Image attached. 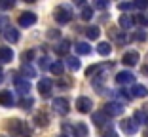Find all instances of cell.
<instances>
[{
  "mask_svg": "<svg viewBox=\"0 0 148 137\" xmlns=\"http://www.w3.org/2000/svg\"><path fill=\"white\" fill-rule=\"evenodd\" d=\"M8 128H10V131H12L15 137H31L29 129L25 128V124H23L21 120H10Z\"/></svg>",
  "mask_w": 148,
  "mask_h": 137,
  "instance_id": "cell-1",
  "label": "cell"
},
{
  "mask_svg": "<svg viewBox=\"0 0 148 137\" xmlns=\"http://www.w3.org/2000/svg\"><path fill=\"white\" fill-rule=\"evenodd\" d=\"M123 111H125V109H123V105L120 101H108L105 105V112L108 116H122Z\"/></svg>",
  "mask_w": 148,
  "mask_h": 137,
  "instance_id": "cell-2",
  "label": "cell"
},
{
  "mask_svg": "<svg viewBox=\"0 0 148 137\" xmlns=\"http://www.w3.org/2000/svg\"><path fill=\"white\" fill-rule=\"evenodd\" d=\"M70 19H72V12H70L69 8H65V6H59V8L55 10V21H57V23L65 25V23H69Z\"/></svg>",
  "mask_w": 148,
  "mask_h": 137,
  "instance_id": "cell-3",
  "label": "cell"
},
{
  "mask_svg": "<svg viewBox=\"0 0 148 137\" xmlns=\"http://www.w3.org/2000/svg\"><path fill=\"white\" fill-rule=\"evenodd\" d=\"M51 107H53V111L57 112V114H66L69 112V99H65V97H55L53 99V103H51Z\"/></svg>",
  "mask_w": 148,
  "mask_h": 137,
  "instance_id": "cell-4",
  "label": "cell"
},
{
  "mask_svg": "<svg viewBox=\"0 0 148 137\" xmlns=\"http://www.w3.org/2000/svg\"><path fill=\"white\" fill-rule=\"evenodd\" d=\"M116 82H118V84H122V86L133 84V82H135V74H133V72H129V71H122V72H118Z\"/></svg>",
  "mask_w": 148,
  "mask_h": 137,
  "instance_id": "cell-5",
  "label": "cell"
},
{
  "mask_svg": "<svg viewBox=\"0 0 148 137\" xmlns=\"http://www.w3.org/2000/svg\"><path fill=\"white\" fill-rule=\"evenodd\" d=\"M93 122H95L97 128H106L108 122H110V116L106 114L105 111L103 112H93Z\"/></svg>",
  "mask_w": 148,
  "mask_h": 137,
  "instance_id": "cell-6",
  "label": "cell"
},
{
  "mask_svg": "<svg viewBox=\"0 0 148 137\" xmlns=\"http://www.w3.org/2000/svg\"><path fill=\"white\" fill-rule=\"evenodd\" d=\"M76 107H78L80 112H91V107H93V101L89 97H78L76 99Z\"/></svg>",
  "mask_w": 148,
  "mask_h": 137,
  "instance_id": "cell-7",
  "label": "cell"
},
{
  "mask_svg": "<svg viewBox=\"0 0 148 137\" xmlns=\"http://www.w3.org/2000/svg\"><path fill=\"white\" fill-rule=\"evenodd\" d=\"M13 84L17 88V92L21 95H27V93L31 92V82L29 80H23V78H13Z\"/></svg>",
  "mask_w": 148,
  "mask_h": 137,
  "instance_id": "cell-8",
  "label": "cell"
},
{
  "mask_svg": "<svg viewBox=\"0 0 148 137\" xmlns=\"http://www.w3.org/2000/svg\"><path fill=\"white\" fill-rule=\"evenodd\" d=\"M120 126H122L123 133H127V135H133V133H137V129H139L135 120H123V122H120Z\"/></svg>",
  "mask_w": 148,
  "mask_h": 137,
  "instance_id": "cell-9",
  "label": "cell"
},
{
  "mask_svg": "<svg viewBox=\"0 0 148 137\" xmlns=\"http://www.w3.org/2000/svg\"><path fill=\"white\" fill-rule=\"evenodd\" d=\"M34 23H36V15H34V13L25 12V13L19 15V25H21V27H31V25H34Z\"/></svg>",
  "mask_w": 148,
  "mask_h": 137,
  "instance_id": "cell-10",
  "label": "cell"
},
{
  "mask_svg": "<svg viewBox=\"0 0 148 137\" xmlns=\"http://www.w3.org/2000/svg\"><path fill=\"white\" fill-rule=\"evenodd\" d=\"M122 61H123V65H127V67H135L137 63H139V53L131 50V52H127L125 55H123Z\"/></svg>",
  "mask_w": 148,
  "mask_h": 137,
  "instance_id": "cell-11",
  "label": "cell"
},
{
  "mask_svg": "<svg viewBox=\"0 0 148 137\" xmlns=\"http://www.w3.org/2000/svg\"><path fill=\"white\" fill-rule=\"evenodd\" d=\"M51 88H53V82H51L49 78H42V80L38 82V92L42 93V95H49Z\"/></svg>",
  "mask_w": 148,
  "mask_h": 137,
  "instance_id": "cell-12",
  "label": "cell"
},
{
  "mask_svg": "<svg viewBox=\"0 0 148 137\" xmlns=\"http://www.w3.org/2000/svg\"><path fill=\"white\" fill-rule=\"evenodd\" d=\"M13 59V52L8 46H0V63H10Z\"/></svg>",
  "mask_w": 148,
  "mask_h": 137,
  "instance_id": "cell-13",
  "label": "cell"
},
{
  "mask_svg": "<svg viewBox=\"0 0 148 137\" xmlns=\"http://www.w3.org/2000/svg\"><path fill=\"white\" fill-rule=\"evenodd\" d=\"M4 38L8 40V42H12V44H15L19 40V31H15V29H12V27H6L4 29Z\"/></svg>",
  "mask_w": 148,
  "mask_h": 137,
  "instance_id": "cell-14",
  "label": "cell"
},
{
  "mask_svg": "<svg viewBox=\"0 0 148 137\" xmlns=\"http://www.w3.org/2000/svg\"><path fill=\"white\" fill-rule=\"evenodd\" d=\"M131 95H133V97H146V95H148L146 86H143V84H133V88H131Z\"/></svg>",
  "mask_w": 148,
  "mask_h": 137,
  "instance_id": "cell-15",
  "label": "cell"
},
{
  "mask_svg": "<svg viewBox=\"0 0 148 137\" xmlns=\"http://www.w3.org/2000/svg\"><path fill=\"white\" fill-rule=\"evenodd\" d=\"M135 25V19L131 17V15H120V27L125 29V31H131Z\"/></svg>",
  "mask_w": 148,
  "mask_h": 137,
  "instance_id": "cell-16",
  "label": "cell"
},
{
  "mask_svg": "<svg viewBox=\"0 0 148 137\" xmlns=\"http://www.w3.org/2000/svg\"><path fill=\"white\" fill-rule=\"evenodd\" d=\"M72 131H74V137H87L89 129H87V126L84 124V122H80V124H76L72 128Z\"/></svg>",
  "mask_w": 148,
  "mask_h": 137,
  "instance_id": "cell-17",
  "label": "cell"
},
{
  "mask_svg": "<svg viewBox=\"0 0 148 137\" xmlns=\"http://www.w3.org/2000/svg\"><path fill=\"white\" fill-rule=\"evenodd\" d=\"M0 105H2V107H12L13 105L12 92H0Z\"/></svg>",
  "mask_w": 148,
  "mask_h": 137,
  "instance_id": "cell-18",
  "label": "cell"
},
{
  "mask_svg": "<svg viewBox=\"0 0 148 137\" xmlns=\"http://www.w3.org/2000/svg\"><path fill=\"white\" fill-rule=\"evenodd\" d=\"M49 71H51L53 74L61 76L63 72H65V65H63L61 61H53V63H49Z\"/></svg>",
  "mask_w": 148,
  "mask_h": 137,
  "instance_id": "cell-19",
  "label": "cell"
},
{
  "mask_svg": "<svg viewBox=\"0 0 148 137\" xmlns=\"http://www.w3.org/2000/svg\"><path fill=\"white\" fill-rule=\"evenodd\" d=\"M110 52H112V46L108 42H99V46H97V53L99 55H110Z\"/></svg>",
  "mask_w": 148,
  "mask_h": 137,
  "instance_id": "cell-20",
  "label": "cell"
},
{
  "mask_svg": "<svg viewBox=\"0 0 148 137\" xmlns=\"http://www.w3.org/2000/svg\"><path fill=\"white\" fill-rule=\"evenodd\" d=\"M69 48H70L69 40H61V42L55 46V52L59 53V55H65V53H69Z\"/></svg>",
  "mask_w": 148,
  "mask_h": 137,
  "instance_id": "cell-21",
  "label": "cell"
},
{
  "mask_svg": "<svg viewBox=\"0 0 148 137\" xmlns=\"http://www.w3.org/2000/svg\"><path fill=\"white\" fill-rule=\"evenodd\" d=\"M74 48H76V52H78L80 55H87V53L91 52V46L87 44V42H78Z\"/></svg>",
  "mask_w": 148,
  "mask_h": 137,
  "instance_id": "cell-22",
  "label": "cell"
},
{
  "mask_svg": "<svg viewBox=\"0 0 148 137\" xmlns=\"http://www.w3.org/2000/svg\"><path fill=\"white\" fill-rule=\"evenodd\" d=\"M34 122H36L38 126H42V128H44V126H48V122H49V116L46 114V112H38V114L34 116Z\"/></svg>",
  "mask_w": 148,
  "mask_h": 137,
  "instance_id": "cell-23",
  "label": "cell"
},
{
  "mask_svg": "<svg viewBox=\"0 0 148 137\" xmlns=\"http://www.w3.org/2000/svg\"><path fill=\"white\" fill-rule=\"evenodd\" d=\"M86 34L89 40H95V38H99L101 31H99V27H89V29H86Z\"/></svg>",
  "mask_w": 148,
  "mask_h": 137,
  "instance_id": "cell-24",
  "label": "cell"
},
{
  "mask_svg": "<svg viewBox=\"0 0 148 137\" xmlns=\"http://www.w3.org/2000/svg\"><path fill=\"white\" fill-rule=\"evenodd\" d=\"M21 72L25 76H29V78H32V76H36V71H34V67H31L29 63H25V65L21 67Z\"/></svg>",
  "mask_w": 148,
  "mask_h": 137,
  "instance_id": "cell-25",
  "label": "cell"
},
{
  "mask_svg": "<svg viewBox=\"0 0 148 137\" xmlns=\"http://www.w3.org/2000/svg\"><path fill=\"white\" fill-rule=\"evenodd\" d=\"M66 67H69L70 71H78V69H80L78 57H69V59H66Z\"/></svg>",
  "mask_w": 148,
  "mask_h": 137,
  "instance_id": "cell-26",
  "label": "cell"
},
{
  "mask_svg": "<svg viewBox=\"0 0 148 137\" xmlns=\"http://www.w3.org/2000/svg\"><path fill=\"white\" fill-rule=\"evenodd\" d=\"M80 17H82L84 21H89V19L93 17V10L89 8V6H84V8H82V15H80Z\"/></svg>",
  "mask_w": 148,
  "mask_h": 137,
  "instance_id": "cell-27",
  "label": "cell"
},
{
  "mask_svg": "<svg viewBox=\"0 0 148 137\" xmlns=\"http://www.w3.org/2000/svg\"><path fill=\"white\" fill-rule=\"evenodd\" d=\"M133 120H135V122H140V124H144V122L148 120V114H144L143 111H137V112H135V118H133Z\"/></svg>",
  "mask_w": 148,
  "mask_h": 137,
  "instance_id": "cell-28",
  "label": "cell"
},
{
  "mask_svg": "<svg viewBox=\"0 0 148 137\" xmlns=\"http://www.w3.org/2000/svg\"><path fill=\"white\" fill-rule=\"evenodd\" d=\"M118 97H120V99H125V101H131V99H133V95H131L127 89H120V92H118Z\"/></svg>",
  "mask_w": 148,
  "mask_h": 137,
  "instance_id": "cell-29",
  "label": "cell"
},
{
  "mask_svg": "<svg viewBox=\"0 0 148 137\" xmlns=\"http://www.w3.org/2000/svg\"><path fill=\"white\" fill-rule=\"evenodd\" d=\"M135 21L139 23V25H143V27H148V17L144 15V13H140V15H137V17H135Z\"/></svg>",
  "mask_w": 148,
  "mask_h": 137,
  "instance_id": "cell-30",
  "label": "cell"
},
{
  "mask_svg": "<svg viewBox=\"0 0 148 137\" xmlns=\"http://www.w3.org/2000/svg\"><path fill=\"white\" fill-rule=\"evenodd\" d=\"M133 8V2H120L118 4V10L120 12H127V10H131Z\"/></svg>",
  "mask_w": 148,
  "mask_h": 137,
  "instance_id": "cell-31",
  "label": "cell"
},
{
  "mask_svg": "<svg viewBox=\"0 0 148 137\" xmlns=\"http://www.w3.org/2000/svg\"><path fill=\"white\" fill-rule=\"evenodd\" d=\"M133 6H135V8H139V10H146L148 8V0H135V2H133Z\"/></svg>",
  "mask_w": 148,
  "mask_h": 137,
  "instance_id": "cell-32",
  "label": "cell"
},
{
  "mask_svg": "<svg viewBox=\"0 0 148 137\" xmlns=\"http://www.w3.org/2000/svg\"><path fill=\"white\" fill-rule=\"evenodd\" d=\"M13 8V0H0V10H10Z\"/></svg>",
  "mask_w": 148,
  "mask_h": 137,
  "instance_id": "cell-33",
  "label": "cell"
},
{
  "mask_svg": "<svg viewBox=\"0 0 148 137\" xmlns=\"http://www.w3.org/2000/svg\"><path fill=\"white\" fill-rule=\"evenodd\" d=\"M103 137H118V133L114 131L112 128H108V126H106V128H105V135H103Z\"/></svg>",
  "mask_w": 148,
  "mask_h": 137,
  "instance_id": "cell-34",
  "label": "cell"
},
{
  "mask_svg": "<svg viewBox=\"0 0 148 137\" xmlns=\"http://www.w3.org/2000/svg\"><path fill=\"white\" fill-rule=\"evenodd\" d=\"M95 6L99 10H105L106 6H108V0H95Z\"/></svg>",
  "mask_w": 148,
  "mask_h": 137,
  "instance_id": "cell-35",
  "label": "cell"
},
{
  "mask_svg": "<svg viewBox=\"0 0 148 137\" xmlns=\"http://www.w3.org/2000/svg\"><path fill=\"white\" fill-rule=\"evenodd\" d=\"M6 27H8V17L6 15H0V31H4Z\"/></svg>",
  "mask_w": 148,
  "mask_h": 137,
  "instance_id": "cell-36",
  "label": "cell"
},
{
  "mask_svg": "<svg viewBox=\"0 0 148 137\" xmlns=\"http://www.w3.org/2000/svg\"><path fill=\"white\" fill-rule=\"evenodd\" d=\"M95 71H99V65H91V67H89V69L86 71V76H91Z\"/></svg>",
  "mask_w": 148,
  "mask_h": 137,
  "instance_id": "cell-37",
  "label": "cell"
},
{
  "mask_svg": "<svg viewBox=\"0 0 148 137\" xmlns=\"http://www.w3.org/2000/svg\"><path fill=\"white\" fill-rule=\"evenodd\" d=\"M31 105H32V99H23V101H21L23 109H31Z\"/></svg>",
  "mask_w": 148,
  "mask_h": 137,
  "instance_id": "cell-38",
  "label": "cell"
},
{
  "mask_svg": "<svg viewBox=\"0 0 148 137\" xmlns=\"http://www.w3.org/2000/svg\"><path fill=\"white\" fill-rule=\"evenodd\" d=\"M49 59L48 57H42V59H40V67H42V69H49Z\"/></svg>",
  "mask_w": 148,
  "mask_h": 137,
  "instance_id": "cell-39",
  "label": "cell"
},
{
  "mask_svg": "<svg viewBox=\"0 0 148 137\" xmlns=\"http://www.w3.org/2000/svg\"><path fill=\"white\" fill-rule=\"evenodd\" d=\"M135 38L143 42V40H146V32H144V31H139V32H137V34H135Z\"/></svg>",
  "mask_w": 148,
  "mask_h": 137,
  "instance_id": "cell-40",
  "label": "cell"
},
{
  "mask_svg": "<svg viewBox=\"0 0 148 137\" xmlns=\"http://www.w3.org/2000/svg\"><path fill=\"white\" fill-rule=\"evenodd\" d=\"M116 40H118V42H120V44H125L127 40H129V36H123V34H118V36H116Z\"/></svg>",
  "mask_w": 148,
  "mask_h": 137,
  "instance_id": "cell-41",
  "label": "cell"
},
{
  "mask_svg": "<svg viewBox=\"0 0 148 137\" xmlns=\"http://www.w3.org/2000/svg\"><path fill=\"white\" fill-rule=\"evenodd\" d=\"M34 57V52H27L25 55H23V59H32Z\"/></svg>",
  "mask_w": 148,
  "mask_h": 137,
  "instance_id": "cell-42",
  "label": "cell"
},
{
  "mask_svg": "<svg viewBox=\"0 0 148 137\" xmlns=\"http://www.w3.org/2000/svg\"><path fill=\"white\" fill-rule=\"evenodd\" d=\"M48 36H49V38H57V36H59V32H57V31H51Z\"/></svg>",
  "mask_w": 148,
  "mask_h": 137,
  "instance_id": "cell-43",
  "label": "cell"
},
{
  "mask_svg": "<svg viewBox=\"0 0 148 137\" xmlns=\"http://www.w3.org/2000/svg\"><path fill=\"white\" fill-rule=\"evenodd\" d=\"M143 74H148V65H146V67H143Z\"/></svg>",
  "mask_w": 148,
  "mask_h": 137,
  "instance_id": "cell-44",
  "label": "cell"
},
{
  "mask_svg": "<svg viewBox=\"0 0 148 137\" xmlns=\"http://www.w3.org/2000/svg\"><path fill=\"white\" fill-rule=\"evenodd\" d=\"M2 78H4V72H2V69H0V82H2Z\"/></svg>",
  "mask_w": 148,
  "mask_h": 137,
  "instance_id": "cell-45",
  "label": "cell"
},
{
  "mask_svg": "<svg viewBox=\"0 0 148 137\" xmlns=\"http://www.w3.org/2000/svg\"><path fill=\"white\" fill-rule=\"evenodd\" d=\"M23 2H34V0H23Z\"/></svg>",
  "mask_w": 148,
  "mask_h": 137,
  "instance_id": "cell-46",
  "label": "cell"
},
{
  "mask_svg": "<svg viewBox=\"0 0 148 137\" xmlns=\"http://www.w3.org/2000/svg\"><path fill=\"white\" fill-rule=\"evenodd\" d=\"M59 137H69V135H59Z\"/></svg>",
  "mask_w": 148,
  "mask_h": 137,
  "instance_id": "cell-47",
  "label": "cell"
},
{
  "mask_svg": "<svg viewBox=\"0 0 148 137\" xmlns=\"http://www.w3.org/2000/svg\"><path fill=\"white\" fill-rule=\"evenodd\" d=\"M146 122H148V120H146Z\"/></svg>",
  "mask_w": 148,
  "mask_h": 137,
  "instance_id": "cell-48",
  "label": "cell"
}]
</instances>
